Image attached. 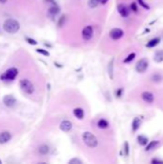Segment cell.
<instances>
[{
	"label": "cell",
	"instance_id": "obj_17",
	"mask_svg": "<svg viewBox=\"0 0 163 164\" xmlns=\"http://www.w3.org/2000/svg\"><path fill=\"white\" fill-rule=\"evenodd\" d=\"M113 67H114V59H111L110 62H109V65H108V73H109V76L111 80H113Z\"/></svg>",
	"mask_w": 163,
	"mask_h": 164
},
{
	"label": "cell",
	"instance_id": "obj_20",
	"mask_svg": "<svg viewBox=\"0 0 163 164\" xmlns=\"http://www.w3.org/2000/svg\"><path fill=\"white\" fill-rule=\"evenodd\" d=\"M38 151L40 155H47L49 153V151H50V149H49V146L46 145V144H42L39 147Z\"/></svg>",
	"mask_w": 163,
	"mask_h": 164
},
{
	"label": "cell",
	"instance_id": "obj_7",
	"mask_svg": "<svg viewBox=\"0 0 163 164\" xmlns=\"http://www.w3.org/2000/svg\"><path fill=\"white\" fill-rule=\"evenodd\" d=\"M3 103H4V105L6 106H8V108H13V106H15L16 104H17V99L13 97V95L8 94V95L4 96Z\"/></svg>",
	"mask_w": 163,
	"mask_h": 164
},
{
	"label": "cell",
	"instance_id": "obj_30",
	"mask_svg": "<svg viewBox=\"0 0 163 164\" xmlns=\"http://www.w3.org/2000/svg\"><path fill=\"white\" fill-rule=\"evenodd\" d=\"M65 16H62V17H61V18L59 19L58 26H59V27L63 26V24H65Z\"/></svg>",
	"mask_w": 163,
	"mask_h": 164
},
{
	"label": "cell",
	"instance_id": "obj_26",
	"mask_svg": "<svg viewBox=\"0 0 163 164\" xmlns=\"http://www.w3.org/2000/svg\"><path fill=\"white\" fill-rule=\"evenodd\" d=\"M152 80H153V82L158 83V82H160V81L162 80V77H161V75H159V74H154V75H153V77H152Z\"/></svg>",
	"mask_w": 163,
	"mask_h": 164
},
{
	"label": "cell",
	"instance_id": "obj_15",
	"mask_svg": "<svg viewBox=\"0 0 163 164\" xmlns=\"http://www.w3.org/2000/svg\"><path fill=\"white\" fill-rule=\"evenodd\" d=\"M154 61L157 63H160L163 62V49L162 50H158L154 53Z\"/></svg>",
	"mask_w": 163,
	"mask_h": 164
},
{
	"label": "cell",
	"instance_id": "obj_19",
	"mask_svg": "<svg viewBox=\"0 0 163 164\" xmlns=\"http://www.w3.org/2000/svg\"><path fill=\"white\" fill-rule=\"evenodd\" d=\"M159 142L157 140H154V141H151V142H149V143L146 145V152H150L152 151V150H154L155 147H157L158 145Z\"/></svg>",
	"mask_w": 163,
	"mask_h": 164
},
{
	"label": "cell",
	"instance_id": "obj_36",
	"mask_svg": "<svg viewBox=\"0 0 163 164\" xmlns=\"http://www.w3.org/2000/svg\"><path fill=\"white\" fill-rule=\"evenodd\" d=\"M6 2H7V0H0V3H2V4H4Z\"/></svg>",
	"mask_w": 163,
	"mask_h": 164
},
{
	"label": "cell",
	"instance_id": "obj_25",
	"mask_svg": "<svg viewBox=\"0 0 163 164\" xmlns=\"http://www.w3.org/2000/svg\"><path fill=\"white\" fill-rule=\"evenodd\" d=\"M137 2L139 3V5L141 6V7H143L144 9H146V10H150V6H149L144 0H137Z\"/></svg>",
	"mask_w": 163,
	"mask_h": 164
},
{
	"label": "cell",
	"instance_id": "obj_22",
	"mask_svg": "<svg viewBox=\"0 0 163 164\" xmlns=\"http://www.w3.org/2000/svg\"><path fill=\"white\" fill-rule=\"evenodd\" d=\"M97 126H98V128H100V129H107L109 127V122L105 119H100L98 121Z\"/></svg>",
	"mask_w": 163,
	"mask_h": 164
},
{
	"label": "cell",
	"instance_id": "obj_21",
	"mask_svg": "<svg viewBox=\"0 0 163 164\" xmlns=\"http://www.w3.org/2000/svg\"><path fill=\"white\" fill-rule=\"evenodd\" d=\"M137 141L141 146H146L149 143V139H148V137L145 136V135H138Z\"/></svg>",
	"mask_w": 163,
	"mask_h": 164
},
{
	"label": "cell",
	"instance_id": "obj_24",
	"mask_svg": "<svg viewBox=\"0 0 163 164\" xmlns=\"http://www.w3.org/2000/svg\"><path fill=\"white\" fill-rule=\"evenodd\" d=\"M135 56H136L135 53H131V54L124 60V63H129V62H132V61L134 60V58H135Z\"/></svg>",
	"mask_w": 163,
	"mask_h": 164
},
{
	"label": "cell",
	"instance_id": "obj_3",
	"mask_svg": "<svg viewBox=\"0 0 163 164\" xmlns=\"http://www.w3.org/2000/svg\"><path fill=\"white\" fill-rule=\"evenodd\" d=\"M18 74V70L16 67H11L1 75V80L3 81H13L16 79Z\"/></svg>",
	"mask_w": 163,
	"mask_h": 164
},
{
	"label": "cell",
	"instance_id": "obj_12",
	"mask_svg": "<svg viewBox=\"0 0 163 164\" xmlns=\"http://www.w3.org/2000/svg\"><path fill=\"white\" fill-rule=\"evenodd\" d=\"M12 138V134L10 132H2L0 133V144H5L9 142Z\"/></svg>",
	"mask_w": 163,
	"mask_h": 164
},
{
	"label": "cell",
	"instance_id": "obj_4",
	"mask_svg": "<svg viewBox=\"0 0 163 164\" xmlns=\"http://www.w3.org/2000/svg\"><path fill=\"white\" fill-rule=\"evenodd\" d=\"M19 85L20 88L22 89L23 92H25L26 94H32L33 92L35 91V88L34 84L27 79H22L19 82Z\"/></svg>",
	"mask_w": 163,
	"mask_h": 164
},
{
	"label": "cell",
	"instance_id": "obj_9",
	"mask_svg": "<svg viewBox=\"0 0 163 164\" xmlns=\"http://www.w3.org/2000/svg\"><path fill=\"white\" fill-rule=\"evenodd\" d=\"M72 127H73L72 123L70 122L69 120H63V121H61V124H60V129L62 132H69V131H71Z\"/></svg>",
	"mask_w": 163,
	"mask_h": 164
},
{
	"label": "cell",
	"instance_id": "obj_16",
	"mask_svg": "<svg viewBox=\"0 0 163 164\" xmlns=\"http://www.w3.org/2000/svg\"><path fill=\"white\" fill-rule=\"evenodd\" d=\"M141 126V119L138 117H135L132 120V129L133 132H136Z\"/></svg>",
	"mask_w": 163,
	"mask_h": 164
},
{
	"label": "cell",
	"instance_id": "obj_28",
	"mask_svg": "<svg viewBox=\"0 0 163 164\" xmlns=\"http://www.w3.org/2000/svg\"><path fill=\"white\" fill-rule=\"evenodd\" d=\"M68 163L69 164H82L83 163V161L81 160V159H79V158H72V159H70L69 161H68Z\"/></svg>",
	"mask_w": 163,
	"mask_h": 164
},
{
	"label": "cell",
	"instance_id": "obj_18",
	"mask_svg": "<svg viewBox=\"0 0 163 164\" xmlns=\"http://www.w3.org/2000/svg\"><path fill=\"white\" fill-rule=\"evenodd\" d=\"M159 42H160V38H154V39H152L150 41H148V43L146 44V46L148 48H154V47L157 46Z\"/></svg>",
	"mask_w": 163,
	"mask_h": 164
},
{
	"label": "cell",
	"instance_id": "obj_14",
	"mask_svg": "<svg viewBox=\"0 0 163 164\" xmlns=\"http://www.w3.org/2000/svg\"><path fill=\"white\" fill-rule=\"evenodd\" d=\"M73 114L77 119L82 120L84 117V111H83V110L82 108H76L73 110Z\"/></svg>",
	"mask_w": 163,
	"mask_h": 164
},
{
	"label": "cell",
	"instance_id": "obj_6",
	"mask_svg": "<svg viewBox=\"0 0 163 164\" xmlns=\"http://www.w3.org/2000/svg\"><path fill=\"white\" fill-rule=\"evenodd\" d=\"M82 37L83 40H89L93 37V28L92 26H86L82 31Z\"/></svg>",
	"mask_w": 163,
	"mask_h": 164
},
{
	"label": "cell",
	"instance_id": "obj_5",
	"mask_svg": "<svg viewBox=\"0 0 163 164\" xmlns=\"http://www.w3.org/2000/svg\"><path fill=\"white\" fill-rule=\"evenodd\" d=\"M148 67H149V62L146 58H143L137 62L135 65V70L138 73H144L148 69Z\"/></svg>",
	"mask_w": 163,
	"mask_h": 164
},
{
	"label": "cell",
	"instance_id": "obj_35",
	"mask_svg": "<svg viewBox=\"0 0 163 164\" xmlns=\"http://www.w3.org/2000/svg\"><path fill=\"white\" fill-rule=\"evenodd\" d=\"M109 1V0H100V4H102V5H105L106 3H107Z\"/></svg>",
	"mask_w": 163,
	"mask_h": 164
},
{
	"label": "cell",
	"instance_id": "obj_13",
	"mask_svg": "<svg viewBox=\"0 0 163 164\" xmlns=\"http://www.w3.org/2000/svg\"><path fill=\"white\" fill-rule=\"evenodd\" d=\"M60 12H61L60 7L58 5H53L51 8H49V10H48V16L54 18L59 15Z\"/></svg>",
	"mask_w": 163,
	"mask_h": 164
},
{
	"label": "cell",
	"instance_id": "obj_27",
	"mask_svg": "<svg viewBox=\"0 0 163 164\" xmlns=\"http://www.w3.org/2000/svg\"><path fill=\"white\" fill-rule=\"evenodd\" d=\"M124 151H125V155L128 156L129 155V152H130V146H129V143L126 141L125 143H124Z\"/></svg>",
	"mask_w": 163,
	"mask_h": 164
},
{
	"label": "cell",
	"instance_id": "obj_8",
	"mask_svg": "<svg viewBox=\"0 0 163 164\" xmlns=\"http://www.w3.org/2000/svg\"><path fill=\"white\" fill-rule=\"evenodd\" d=\"M124 35V31L120 28H113V29L109 32V37L113 40H117L119 39H121Z\"/></svg>",
	"mask_w": 163,
	"mask_h": 164
},
{
	"label": "cell",
	"instance_id": "obj_1",
	"mask_svg": "<svg viewBox=\"0 0 163 164\" xmlns=\"http://www.w3.org/2000/svg\"><path fill=\"white\" fill-rule=\"evenodd\" d=\"M3 28L7 33L16 34L17 32H18L20 25L18 23V21H17L16 19L9 18V19L5 20V22L3 24Z\"/></svg>",
	"mask_w": 163,
	"mask_h": 164
},
{
	"label": "cell",
	"instance_id": "obj_33",
	"mask_svg": "<svg viewBox=\"0 0 163 164\" xmlns=\"http://www.w3.org/2000/svg\"><path fill=\"white\" fill-rule=\"evenodd\" d=\"M122 93H123V88H119V89L116 90V92H115V94H116L117 97H121Z\"/></svg>",
	"mask_w": 163,
	"mask_h": 164
},
{
	"label": "cell",
	"instance_id": "obj_10",
	"mask_svg": "<svg viewBox=\"0 0 163 164\" xmlns=\"http://www.w3.org/2000/svg\"><path fill=\"white\" fill-rule=\"evenodd\" d=\"M117 11L120 13V16L123 17H128L130 15V10L123 4H119L117 6Z\"/></svg>",
	"mask_w": 163,
	"mask_h": 164
},
{
	"label": "cell",
	"instance_id": "obj_23",
	"mask_svg": "<svg viewBox=\"0 0 163 164\" xmlns=\"http://www.w3.org/2000/svg\"><path fill=\"white\" fill-rule=\"evenodd\" d=\"M100 4V0H88V6L90 8H96V7Z\"/></svg>",
	"mask_w": 163,
	"mask_h": 164
},
{
	"label": "cell",
	"instance_id": "obj_29",
	"mask_svg": "<svg viewBox=\"0 0 163 164\" xmlns=\"http://www.w3.org/2000/svg\"><path fill=\"white\" fill-rule=\"evenodd\" d=\"M37 52L41 54V55H43V56H46V57H48L49 55H50V54H49V52L46 51V50H44V49H37Z\"/></svg>",
	"mask_w": 163,
	"mask_h": 164
},
{
	"label": "cell",
	"instance_id": "obj_2",
	"mask_svg": "<svg viewBox=\"0 0 163 164\" xmlns=\"http://www.w3.org/2000/svg\"><path fill=\"white\" fill-rule=\"evenodd\" d=\"M83 143L89 148H96L98 146V139L93 133L90 132H84L82 135Z\"/></svg>",
	"mask_w": 163,
	"mask_h": 164
},
{
	"label": "cell",
	"instance_id": "obj_34",
	"mask_svg": "<svg viewBox=\"0 0 163 164\" xmlns=\"http://www.w3.org/2000/svg\"><path fill=\"white\" fill-rule=\"evenodd\" d=\"M153 164H162L163 163V160H159V159H152L151 161Z\"/></svg>",
	"mask_w": 163,
	"mask_h": 164
},
{
	"label": "cell",
	"instance_id": "obj_11",
	"mask_svg": "<svg viewBox=\"0 0 163 164\" xmlns=\"http://www.w3.org/2000/svg\"><path fill=\"white\" fill-rule=\"evenodd\" d=\"M141 97H142L143 101L146 102V103H148V104H152L154 102V94L152 93V92H149V91L143 92V93L141 94Z\"/></svg>",
	"mask_w": 163,
	"mask_h": 164
},
{
	"label": "cell",
	"instance_id": "obj_32",
	"mask_svg": "<svg viewBox=\"0 0 163 164\" xmlns=\"http://www.w3.org/2000/svg\"><path fill=\"white\" fill-rule=\"evenodd\" d=\"M131 10H132V12H134V13H137V12H138L137 5H136V3H135V2L132 3V5H131Z\"/></svg>",
	"mask_w": 163,
	"mask_h": 164
},
{
	"label": "cell",
	"instance_id": "obj_31",
	"mask_svg": "<svg viewBox=\"0 0 163 164\" xmlns=\"http://www.w3.org/2000/svg\"><path fill=\"white\" fill-rule=\"evenodd\" d=\"M26 41L31 45H37L38 44V41H36L35 39H31V38H26Z\"/></svg>",
	"mask_w": 163,
	"mask_h": 164
}]
</instances>
